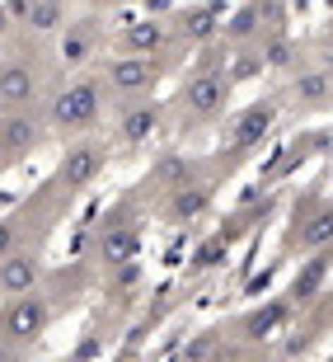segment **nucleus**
Wrapping results in <instances>:
<instances>
[{
	"label": "nucleus",
	"instance_id": "f257e3e1",
	"mask_svg": "<svg viewBox=\"0 0 333 362\" xmlns=\"http://www.w3.org/2000/svg\"><path fill=\"white\" fill-rule=\"evenodd\" d=\"M230 99H235V81H230V71L216 66V62H198V71L183 81V90L174 94L169 127L178 136L198 132V127H212V122L226 118Z\"/></svg>",
	"mask_w": 333,
	"mask_h": 362
},
{
	"label": "nucleus",
	"instance_id": "f03ea898",
	"mask_svg": "<svg viewBox=\"0 0 333 362\" xmlns=\"http://www.w3.org/2000/svg\"><path fill=\"white\" fill-rule=\"evenodd\" d=\"M104 108H108L104 81H99V76H75L71 85H61V90L47 99V127L71 141V136L94 132V127L104 122Z\"/></svg>",
	"mask_w": 333,
	"mask_h": 362
},
{
	"label": "nucleus",
	"instance_id": "7ed1b4c3",
	"mask_svg": "<svg viewBox=\"0 0 333 362\" xmlns=\"http://www.w3.org/2000/svg\"><path fill=\"white\" fill-rule=\"evenodd\" d=\"M174 71V52H118L99 62V81L108 99H141L155 94V85Z\"/></svg>",
	"mask_w": 333,
	"mask_h": 362
},
{
	"label": "nucleus",
	"instance_id": "20e7f679",
	"mask_svg": "<svg viewBox=\"0 0 333 362\" xmlns=\"http://www.w3.org/2000/svg\"><path fill=\"white\" fill-rule=\"evenodd\" d=\"M52 315H56V301L42 292V287H33V292H24V296H5V310H0V339H5L14 353H24V349H33V344L47 334Z\"/></svg>",
	"mask_w": 333,
	"mask_h": 362
},
{
	"label": "nucleus",
	"instance_id": "39448f33",
	"mask_svg": "<svg viewBox=\"0 0 333 362\" xmlns=\"http://www.w3.org/2000/svg\"><path fill=\"white\" fill-rule=\"evenodd\" d=\"M104 170H108V146H104V141H94L90 132L71 136L66 151H61V160H56L52 188H56V193H66V198H75V193H85Z\"/></svg>",
	"mask_w": 333,
	"mask_h": 362
},
{
	"label": "nucleus",
	"instance_id": "423d86ee",
	"mask_svg": "<svg viewBox=\"0 0 333 362\" xmlns=\"http://www.w3.org/2000/svg\"><path fill=\"white\" fill-rule=\"evenodd\" d=\"M277 113H281V94H267V99H258V104L240 108V113H235V122L226 127V136H221V160H226V165H240L253 146H263V136L272 132Z\"/></svg>",
	"mask_w": 333,
	"mask_h": 362
},
{
	"label": "nucleus",
	"instance_id": "0eeeda50",
	"mask_svg": "<svg viewBox=\"0 0 333 362\" xmlns=\"http://www.w3.org/2000/svg\"><path fill=\"white\" fill-rule=\"evenodd\" d=\"M42 136H47V113H38L33 104L24 108H5L0 113V175L19 165L24 156L42 146Z\"/></svg>",
	"mask_w": 333,
	"mask_h": 362
},
{
	"label": "nucleus",
	"instance_id": "6e6552de",
	"mask_svg": "<svg viewBox=\"0 0 333 362\" xmlns=\"http://www.w3.org/2000/svg\"><path fill=\"white\" fill-rule=\"evenodd\" d=\"M169 127V104H160V99H122L118 104V118H113V136H118L122 151H136L146 146V141H155V136Z\"/></svg>",
	"mask_w": 333,
	"mask_h": 362
},
{
	"label": "nucleus",
	"instance_id": "1a4fd4ad",
	"mask_svg": "<svg viewBox=\"0 0 333 362\" xmlns=\"http://www.w3.org/2000/svg\"><path fill=\"white\" fill-rule=\"evenodd\" d=\"M94 250H99V259H104L108 269H122V264L136 259V250H141V221L132 216V202H118L104 216V226L94 235Z\"/></svg>",
	"mask_w": 333,
	"mask_h": 362
},
{
	"label": "nucleus",
	"instance_id": "9d476101",
	"mask_svg": "<svg viewBox=\"0 0 333 362\" xmlns=\"http://www.w3.org/2000/svg\"><path fill=\"white\" fill-rule=\"evenodd\" d=\"M104 47V19L99 14H80L56 28V62L66 71H85Z\"/></svg>",
	"mask_w": 333,
	"mask_h": 362
},
{
	"label": "nucleus",
	"instance_id": "9b49d317",
	"mask_svg": "<svg viewBox=\"0 0 333 362\" xmlns=\"http://www.w3.org/2000/svg\"><path fill=\"white\" fill-rule=\"evenodd\" d=\"M178 47H183L178 28L164 14H146V19L118 28V52H178Z\"/></svg>",
	"mask_w": 333,
	"mask_h": 362
},
{
	"label": "nucleus",
	"instance_id": "f8f14e48",
	"mask_svg": "<svg viewBox=\"0 0 333 362\" xmlns=\"http://www.w3.org/2000/svg\"><path fill=\"white\" fill-rule=\"evenodd\" d=\"M281 99H286L296 113H324V108H333V71L324 66V62L320 66H301Z\"/></svg>",
	"mask_w": 333,
	"mask_h": 362
},
{
	"label": "nucleus",
	"instance_id": "ddd939ff",
	"mask_svg": "<svg viewBox=\"0 0 333 362\" xmlns=\"http://www.w3.org/2000/svg\"><path fill=\"white\" fill-rule=\"evenodd\" d=\"M42 250L38 245H14L0 259V296H24L33 287H42Z\"/></svg>",
	"mask_w": 333,
	"mask_h": 362
},
{
	"label": "nucleus",
	"instance_id": "4468645a",
	"mask_svg": "<svg viewBox=\"0 0 333 362\" xmlns=\"http://www.w3.org/2000/svg\"><path fill=\"white\" fill-rule=\"evenodd\" d=\"M263 19H277V5L272 0H249L244 10H235L221 24V47H244V42H258L263 33H272V24Z\"/></svg>",
	"mask_w": 333,
	"mask_h": 362
},
{
	"label": "nucleus",
	"instance_id": "2eb2a0df",
	"mask_svg": "<svg viewBox=\"0 0 333 362\" xmlns=\"http://www.w3.org/2000/svg\"><path fill=\"white\" fill-rule=\"evenodd\" d=\"M296 315V301L291 296H272V301H263L258 310H249V315H240L235 320V334L249 339V344H263V339H272L277 329H286Z\"/></svg>",
	"mask_w": 333,
	"mask_h": 362
},
{
	"label": "nucleus",
	"instance_id": "dca6fc26",
	"mask_svg": "<svg viewBox=\"0 0 333 362\" xmlns=\"http://www.w3.org/2000/svg\"><path fill=\"white\" fill-rule=\"evenodd\" d=\"M333 245V202H310L291 226V250L296 255H315Z\"/></svg>",
	"mask_w": 333,
	"mask_h": 362
},
{
	"label": "nucleus",
	"instance_id": "f3484780",
	"mask_svg": "<svg viewBox=\"0 0 333 362\" xmlns=\"http://www.w3.org/2000/svg\"><path fill=\"white\" fill-rule=\"evenodd\" d=\"M38 66L28 62V57H10V62H0V113L5 108H24L38 99Z\"/></svg>",
	"mask_w": 333,
	"mask_h": 362
},
{
	"label": "nucleus",
	"instance_id": "a211bd4d",
	"mask_svg": "<svg viewBox=\"0 0 333 362\" xmlns=\"http://www.w3.org/2000/svg\"><path fill=\"white\" fill-rule=\"evenodd\" d=\"M207 207H212V184H207V179H188V184L169 188L164 221H169V226H188V221H198Z\"/></svg>",
	"mask_w": 333,
	"mask_h": 362
},
{
	"label": "nucleus",
	"instance_id": "6ab92c4d",
	"mask_svg": "<svg viewBox=\"0 0 333 362\" xmlns=\"http://www.w3.org/2000/svg\"><path fill=\"white\" fill-rule=\"evenodd\" d=\"M178 24V42L183 47H212L216 38H221V10L216 5H198V10H188L183 19H174Z\"/></svg>",
	"mask_w": 333,
	"mask_h": 362
},
{
	"label": "nucleus",
	"instance_id": "aec40b11",
	"mask_svg": "<svg viewBox=\"0 0 333 362\" xmlns=\"http://www.w3.org/2000/svg\"><path fill=\"white\" fill-rule=\"evenodd\" d=\"M329 278V250H315V259H310L305 269L296 273V282H291V301L296 306H305V301H315V296H320V282Z\"/></svg>",
	"mask_w": 333,
	"mask_h": 362
},
{
	"label": "nucleus",
	"instance_id": "412c9836",
	"mask_svg": "<svg viewBox=\"0 0 333 362\" xmlns=\"http://www.w3.org/2000/svg\"><path fill=\"white\" fill-rule=\"evenodd\" d=\"M66 19H71V5H61V0H33L24 14L28 33H56Z\"/></svg>",
	"mask_w": 333,
	"mask_h": 362
},
{
	"label": "nucleus",
	"instance_id": "4be33fe9",
	"mask_svg": "<svg viewBox=\"0 0 333 362\" xmlns=\"http://www.w3.org/2000/svg\"><path fill=\"white\" fill-rule=\"evenodd\" d=\"M14 245H24V212H10V216H0V259L10 255Z\"/></svg>",
	"mask_w": 333,
	"mask_h": 362
},
{
	"label": "nucleus",
	"instance_id": "5701e85b",
	"mask_svg": "<svg viewBox=\"0 0 333 362\" xmlns=\"http://www.w3.org/2000/svg\"><path fill=\"white\" fill-rule=\"evenodd\" d=\"M216 349H226V334H216V329H212V334H202V339H193V344H188V358H207V353H216Z\"/></svg>",
	"mask_w": 333,
	"mask_h": 362
},
{
	"label": "nucleus",
	"instance_id": "b1692460",
	"mask_svg": "<svg viewBox=\"0 0 333 362\" xmlns=\"http://www.w3.org/2000/svg\"><path fill=\"white\" fill-rule=\"evenodd\" d=\"M141 5H146V14H164L174 0H141Z\"/></svg>",
	"mask_w": 333,
	"mask_h": 362
},
{
	"label": "nucleus",
	"instance_id": "393cba45",
	"mask_svg": "<svg viewBox=\"0 0 333 362\" xmlns=\"http://www.w3.org/2000/svg\"><path fill=\"white\" fill-rule=\"evenodd\" d=\"M5 28H10V10L0 5V38H5Z\"/></svg>",
	"mask_w": 333,
	"mask_h": 362
},
{
	"label": "nucleus",
	"instance_id": "a878e982",
	"mask_svg": "<svg viewBox=\"0 0 333 362\" xmlns=\"http://www.w3.org/2000/svg\"><path fill=\"white\" fill-rule=\"evenodd\" d=\"M94 5H99V10H108V5H118V0H94Z\"/></svg>",
	"mask_w": 333,
	"mask_h": 362
},
{
	"label": "nucleus",
	"instance_id": "bb28decb",
	"mask_svg": "<svg viewBox=\"0 0 333 362\" xmlns=\"http://www.w3.org/2000/svg\"><path fill=\"white\" fill-rule=\"evenodd\" d=\"M61 5H71V0H61Z\"/></svg>",
	"mask_w": 333,
	"mask_h": 362
},
{
	"label": "nucleus",
	"instance_id": "cd10ccee",
	"mask_svg": "<svg viewBox=\"0 0 333 362\" xmlns=\"http://www.w3.org/2000/svg\"><path fill=\"white\" fill-rule=\"evenodd\" d=\"M329 5H333V0H329Z\"/></svg>",
	"mask_w": 333,
	"mask_h": 362
}]
</instances>
